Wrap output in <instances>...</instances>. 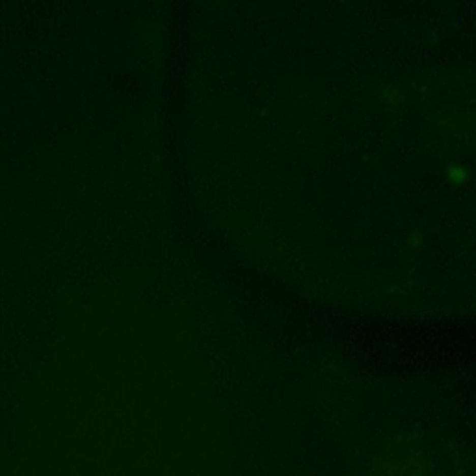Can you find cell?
<instances>
[{
	"instance_id": "cell-1",
	"label": "cell",
	"mask_w": 476,
	"mask_h": 476,
	"mask_svg": "<svg viewBox=\"0 0 476 476\" xmlns=\"http://www.w3.org/2000/svg\"><path fill=\"white\" fill-rule=\"evenodd\" d=\"M168 69L173 78H190L194 75V56H192L190 45L171 47Z\"/></svg>"
},
{
	"instance_id": "cell-2",
	"label": "cell",
	"mask_w": 476,
	"mask_h": 476,
	"mask_svg": "<svg viewBox=\"0 0 476 476\" xmlns=\"http://www.w3.org/2000/svg\"><path fill=\"white\" fill-rule=\"evenodd\" d=\"M164 36H166L164 24H160L158 21L145 22V26L141 30V45L151 58L158 60L164 54Z\"/></svg>"
},
{
	"instance_id": "cell-3",
	"label": "cell",
	"mask_w": 476,
	"mask_h": 476,
	"mask_svg": "<svg viewBox=\"0 0 476 476\" xmlns=\"http://www.w3.org/2000/svg\"><path fill=\"white\" fill-rule=\"evenodd\" d=\"M194 39V26L188 15H171L169 22V47L190 45Z\"/></svg>"
},
{
	"instance_id": "cell-4",
	"label": "cell",
	"mask_w": 476,
	"mask_h": 476,
	"mask_svg": "<svg viewBox=\"0 0 476 476\" xmlns=\"http://www.w3.org/2000/svg\"><path fill=\"white\" fill-rule=\"evenodd\" d=\"M173 76L164 75L158 80V108H160V115L164 121H169L171 112H173Z\"/></svg>"
},
{
	"instance_id": "cell-5",
	"label": "cell",
	"mask_w": 476,
	"mask_h": 476,
	"mask_svg": "<svg viewBox=\"0 0 476 476\" xmlns=\"http://www.w3.org/2000/svg\"><path fill=\"white\" fill-rule=\"evenodd\" d=\"M173 8V15H188V10L194 0H169Z\"/></svg>"
},
{
	"instance_id": "cell-6",
	"label": "cell",
	"mask_w": 476,
	"mask_h": 476,
	"mask_svg": "<svg viewBox=\"0 0 476 476\" xmlns=\"http://www.w3.org/2000/svg\"><path fill=\"white\" fill-rule=\"evenodd\" d=\"M153 2H158V4H164V2H168V0H153Z\"/></svg>"
},
{
	"instance_id": "cell-7",
	"label": "cell",
	"mask_w": 476,
	"mask_h": 476,
	"mask_svg": "<svg viewBox=\"0 0 476 476\" xmlns=\"http://www.w3.org/2000/svg\"><path fill=\"white\" fill-rule=\"evenodd\" d=\"M357 2H359V0H357Z\"/></svg>"
}]
</instances>
